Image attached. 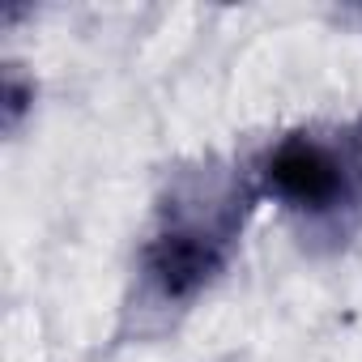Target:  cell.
Wrapping results in <instances>:
<instances>
[{
  "label": "cell",
  "mask_w": 362,
  "mask_h": 362,
  "mask_svg": "<svg viewBox=\"0 0 362 362\" xmlns=\"http://www.w3.org/2000/svg\"><path fill=\"white\" fill-rule=\"evenodd\" d=\"M260 188L281 205L315 218L349 209L362 192V149L354 141L290 132L269 149L260 166Z\"/></svg>",
  "instance_id": "cell-2"
},
{
  "label": "cell",
  "mask_w": 362,
  "mask_h": 362,
  "mask_svg": "<svg viewBox=\"0 0 362 362\" xmlns=\"http://www.w3.org/2000/svg\"><path fill=\"white\" fill-rule=\"evenodd\" d=\"M256 192L226 170H192L170 188L141 247V281L158 307H188L226 269Z\"/></svg>",
  "instance_id": "cell-1"
},
{
  "label": "cell",
  "mask_w": 362,
  "mask_h": 362,
  "mask_svg": "<svg viewBox=\"0 0 362 362\" xmlns=\"http://www.w3.org/2000/svg\"><path fill=\"white\" fill-rule=\"evenodd\" d=\"M30 107H35V81L18 64H5V77H0V115H5V132H18L22 119L30 115Z\"/></svg>",
  "instance_id": "cell-3"
}]
</instances>
